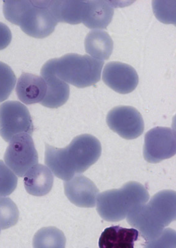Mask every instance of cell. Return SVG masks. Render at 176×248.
Here are the masks:
<instances>
[{"mask_svg": "<svg viewBox=\"0 0 176 248\" xmlns=\"http://www.w3.org/2000/svg\"><path fill=\"white\" fill-rule=\"evenodd\" d=\"M45 164L58 178L67 181L85 172L102 154L99 140L90 134H81L64 149L46 144Z\"/></svg>", "mask_w": 176, "mask_h": 248, "instance_id": "obj_1", "label": "cell"}, {"mask_svg": "<svg viewBox=\"0 0 176 248\" xmlns=\"http://www.w3.org/2000/svg\"><path fill=\"white\" fill-rule=\"evenodd\" d=\"M176 217L175 191H160L149 202L134 206L127 217L132 227L138 230L148 247L163 234L164 229Z\"/></svg>", "mask_w": 176, "mask_h": 248, "instance_id": "obj_2", "label": "cell"}, {"mask_svg": "<svg viewBox=\"0 0 176 248\" xmlns=\"http://www.w3.org/2000/svg\"><path fill=\"white\" fill-rule=\"evenodd\" d=\"M49 1H5L6 19L19 26L27 35L44 38L54 31L58 22L50 11Z\"/></svg>", "mask_w": 176, "mask_h": 248, "instance_id": "obj_3", "label": "cell"}, {"mask_svg": "<svg viewBox=\"0 0 176 248\" xmlns=\"http://www.w3.org/2000/svg\"><path fill=\"white\" fill-rule=\"evenodd\" d=\"M149 199V193L145 186L137 182H128L119 189L98 194L96 209L102 219L116 222L127 218L134 206L145 203Z\"/></svg>", "mask_w": 176, "mask_h": 248, "instance_id": "obj_4", "label": "cell"}, {"mask_svg": "<svg viewBox=\"0 0 176 248\" xmlns=\"http://www.w3.org/2000/svg\"><path fill=\"white\" fill-rule=\"evenodd\" d=\"M52 63L55 74L59 78L77 88H84L100 81L104 62L88 55L70 53L61 58L52 59Z\"/></svg>", "mask_w": 176, "mask_h": 248, "instance_id": "obj_5", "label": "cell"}, {"mask_svg": "<svg viewBox=\"0 0 176 248\" xmlns=\"http://www.w3.org/2000/svg\"><path fill=\"white\" fill-rule=\"evenodd\" d=\"M4 160L14 173L24 177L38 162L37 151L31 135L22 133L14 136L7 147Z\"/></svg>", "mask_w": 176, "mask_h": 248, "instance_id": "obj_6", "label": "cell"}, {"mask_svg": "<svg viewBox=\"0 0 176 248\" xmlns=\"http://www.w3.org/2000/svg\"><path fill=\"white\" fill-rule=\"evenodd\" d=\"M34 126L28 108L18 101H7L0 106V136L6 142L14 136L26 133L32 135Z\"/></svg>", "mask_w": 176, "mask_h": 248, "instance_id": "obj_7", "label": "cell"}, {"mask_svg": "<svg viewBox=\"0 0 176 248\" xmlns=\"http://www.w3.org/2000/svg\"><path fill=\"white\" fill-rule=\"evenodd\" d=\"M176 131L166 127H156L146 133L144 146V159L148 163H158L175 156Z\"/></svg>", "mask_w": 176, "mask_h": 248, "instance_id": "obj_8", "label": "cell"}, {"mask_svg": "<svg viewBox=\"0 0 176 248\" xmlns=\"http://www.w3.org/2000/svg\"><path fill=\"white\" fill-rule=\"evenodd\" d=\"M106 122L111 130L127 140L139 137L145 127L141 113L130 106H118L112 109L107 116Z\"/></svg>", "mask_w": 176, "mask_h": 248, "instance_id": "obj_9", "label": "cell"}, {"mask_svg": "<svg viewBox=\"0 0 176 248\" xmlns=\"http://www.w3.org/2000/svg\"><path fill=\"white\" fill-rule=\"evenodd\" d=\"M103 81L112 90L120 94H127L137 88L139 77L131 65L120 62H111L105 66Z\"/></svg>", "mask_w": 176, "mask_h": 248, "instance_id": "obj_10", "label": "cell"}, {"mask_svg": "<svg viewBox=\"0 0 176 248\" xmlns=\"http://www.w3.org/2000/svg\"><path fill=\"white\" fill-rule=\"evenodd\" d=\"M66 197L80 208H94L99 193L95 184L83 175L78 174L64 183Z\"/></svg>", "mask_w": 176, "mask_h": 248, "instance_id": "obj_11", "label": "cell"}, {"mask_svg": "<svg viewBox=\"0 0 176 248\" xmlns=\"http://www.w3.org/2000/svg\"><path fill=\"white\" fill-rule=\"evenodd\" d=\"M41 75L47 84V90L45 98L40 104L51 108H59L65 104L69 97L70 87L55 74L52 59L43 66Z\"/></svg>", "mask_w": 176, "mask_h": 248, "instance_id": "obj_12", "label": "cell"}, {"mask_svg": "<svg viewBox=\"0 0 176 248\" xmlns=\"http://www.w3.org/2000/svg\"><path fill=\"white\" fill-rule=\"evenodd\" d=\"M47 90V84L42 77L24 73L18 79L16 90L20 101L32 105L40 103L45 98Z\"/></svg>", "mask_w": 176, "mask_h": 248, "instance_id": "obj_13", "label": "cell"}, {"mask_svg": "<svg viewBox=\"0 0 176 248\" xmlns=\"http://www.w3.org/2000/svg\"><path fill=\"white\" fill-rule=\"evenodd\" d=\"M25 188L33 196L42 197L51 190L54 176L49 168L41 164H36L25 175Z\"/></svg>", "mask_w": 176, "mask_h": 248, "instance_id": "obj_14", "label": "cell"}, {"mask_svg": "<svg viewBox=\"0 0 176 248\" xmlns=\"http://www.w3.org/2000/svg\"><path fill=\"white\" fill-rule=\"evenodd\" d=\"M114 14L113 7L106 1H86L83 23L91 29H106Z\"/></svg>", "mask_w": 176, "mask_h": 248, "instance_id": "obj_15", "label": "cell"}, {"mask_svg": "<svg viewBox=\"0 0 176 248\" xmlns=\"http://www.w3.org/2000/svg\"><path fill=\"white\" fill-rule=\"evenodd\" d=\"M139 232L132 228L120 226L108 227L102 232L99 240L100 248H133Z\"/></svg>", "mask_w": 176, "mask_h": 248, "instance_id": "obj_16", "label": "cell"}, {"mask_svg": "<svg viewBox=\"0 0 176 248\" xmlns=\"http://www.w3.org/2000/svg\"><path fill=\"white\" fill-rule=\"evenodd\" d=\"M49 7L57 22L79 24L83 21L86 1H49Z\"/></svg>", "mask_w": 176, "mask_h": 248, "instance_id": "obj_17", "label": "cell"}, {"mask_svg": "<svg viewBox=\"0 0 176 248\" xmlns=\"http://www.w3.org/2000/svg\"><path fill=\"white\" fill-rule=\"evenodd\" d=\"M86 53L98 60H107L112 55L113 42L104 31H93L86 35L84 41Z\"/></svg>", "mask_w": 176, "mask_h": 248, "instance_id": "obj_18", "label": "cell"}, {"mask_svg": "<svg viewBox=\"0 0 176 248\" xmlns=\"http://www.w3.org/2000/svg\"><path fill=\"white\" fill-rule=\"evenodd\" d=\"M65 243L63 232L54 227L40 229L33 240L34 248H65Z\"/></svg>", "mask_w": 176, "mask_h": 248, "instance_id": "obj_19", "label": "cell"}, {"mask_svg": "<svg viewBox=\"0 0 176 248\" xmlns=\"http://www.w3.org/2000/svg\"><path fill=\"white\" fill-rule=\"evenodd\" d=\"M19 212L15 202L10 198L0 197V228H10L17 224Z\"/></svg>", "mask_w": 176, "mask_h": 248, "instance_id": "obj_20", "label": "cell"}, {"mask_svg": "<svg viewBox=\"0 0 176 248\" xmlns=\"http://www.w3.org/2000/svg\"><path fill=\"white\" fill-rule=\"evenodd\" d=\"M16 83L15 73L6 63L0 62V102L8 99Z\"/></svg>", "mask_w": 176, "mask_h": 248, "instance_id": "obj_21", "label": "cell"}, {"mask_svg": "<svg viewBox=\"0 0 176 248\" xmlns=\"http://www.w3.org/2000/svg\"><path fill=\"white\" fill-rule=\"evenodd\" d=\"M17 181L13 170L0 160V197L10 195L17 187Z\"/></svg>", "mask_w": 176, "mask_h": 248, "instance_id": "obj_22", "label": "cell"}, {"mask_svg": "<svg viewBox=\"0 0 176 248\" xmlns=\"http://www.w3.org/2000/svg\"><path fill=\"white\" fill-rule=\"evenodd\" d=\"M153 10L156 17L164 24H176V1H154Z\"/></svg>", "mask_w": 176, "mask_h": 248, "instance_id": "obj_23", "label": "cell"}, {"mask_svg": "<svg viewBox=\"0 0 176 248\" xmlns=\"http://www.w3.org/2000/svg\"><path fill=\"white\" fill-rule=\"evenodd\" d=\"M175 232L171 229H164L163 234L154 242L148 246V248L171 247L169 244L176 243Z\"/></svg>", "mask_w": 176, "mask_h": 248, "instance_id": "obj_24", "label": "cell"}, {"mask_svg": "<svg viewBox=\"0 0 176 248\" xmlns=\"http://www.w3.org/2000/svg\"><path fill=\"white\" fill-rule=\"evenodd\" d=\"M12 34L6 25L0 22V51L5 49L10 44Z\"/></svg>", "mask_w": 176, "mask_h": 248, "instance_id": "obj_25", "label": "cell"}, {"mask_svg": "<svg viewBox=\"0 0 176 248\" xmlns=\"http://www.w3.org/2000/svg\"><path fill=\"white\" fill-rule=\"evenodd\" d=\"M0 231H1V229H0Z\"/></svg>", "mask_w": 176, "mask_h": 248, "instance_id": "obj_26", "label": "cell"}]
</instances>
